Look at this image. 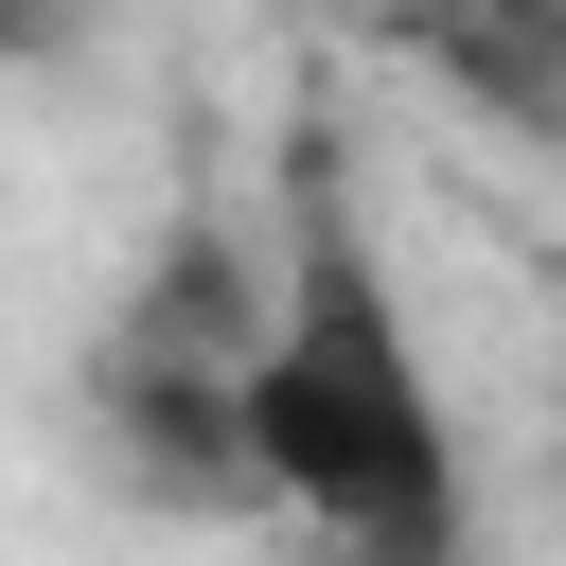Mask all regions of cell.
I'll return each instance as SVG.
<instances>
[{"label":"cell","mask_w":566,"mask_h":566,"mask_svg":"<svg viewBox=\"0 0 566 566\" xmlns=\"http://www.w3.org/2000/svg\"><path fill=\"white\" fill-rule=\"evenodd\" d=\"M71 35H88V0H0V71H53Z\"/></svg>","instance_id":"277c9868"},{"label":"cell","mask_w":566,"mask_h":566,"mask_svg":"<svg viewBox=\"0 0 566 566\" xmlns=\"http://www.w3.org/2000/svg\"><path fill=\"white\" fill-rule=\"evenodd\" d=\"M248 318H265V248L195 195L124 265V301L88 318V371H71V424H88L106 495H142V513H248V424H230Z\"/></svg>","instance_id":"7a4b0ae2"},{"label":"cell","mask_w":566,"mask_h":566,"mask_svg":"<svg viewBox=\"0 0 566 566\" xmlns=\"http://www.w3.org/2000/svg\"><path fill=\"white\" fill-rule=\"evenodd\" d=\"M230 424H248V513H283L318 566H478V478H460L442 371H424L389 248L318 142L283 159V248H265Z\"/></svg>","instance_id":"6da1fadb"},{"label":"cell","mask_w":566,"mask_h":566,"mask_svg":"<svg viewBox=\"0 0 566 566\" xmlns=\"http://www.w3.org/2000/svg\"><path fill=\"white\" fill-rule=\"evenodd\" d=\"M371 18L407 35L424 88H460L478 124H513V142L566 159V0H371Z\"/></svg>","instance_id":"3957f363"}]
</instances>
